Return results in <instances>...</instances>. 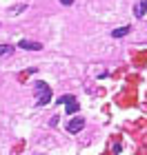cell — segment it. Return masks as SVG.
Segmentation results:
<instances>
[{"instance_id":"10","label":"cell","mask_w":147,"mask_h":155,"mask_svg":"<svg viewBox=\"0 0 147 155\" xmlns=\"http://www.w3.org/2000/svg\"><path fill=\"white\" fill-rule=\"evenodd\" d=\"M74 0H60V5H72Z\"/></svg>"},{"instance_id":"4","label":"cell","mask_w":147,"mask_h":155,"mask_svg":"<svg viewBox=\"0 0 147 155\" xmlns=\"http://www.w3.org/2000/svg\"><path fill=\"white\" fill-rule=\"evenodd\" d=\"M134 16L136 18H143L145 16V0H138V5L134 7Z\"/></svg>"},{"instance_id":"9","label":"cell","mask_w":147,"mask_h":155,"mask_svg":"<svg viewBox=\"0 0 147 155\" xmlns=\"http://www.w3.org/2000/svg\"><path fill=\"white\" fill-rule=\"evenodd\" d=\"M74 100H76L74 95H62L60 100H58V104H69V102H74Z\"/></svg>"},{"instance_id":"5","label":"cell","mask_w":147,"mask_h":155,"mask_svg":"<svg viewBox=\"0 0 147 155\" xmlns=\"http://www.w3.org/2000/svg\"><path fill=\"white\" fill-rule=\"evenodd\" d=\"M129 31H131V27H121V29H114V31H111V36H114V38H123V36H127Z\"/></svg>"},{"instance_id":"8","label":"cell","mask_w":147,"mask_h":155,"mask_svg":"<svg viewBox=\"0 0 147 155\" xmlns=\"http://www.w3.org/2000/svg\"><path fill=\"white\" fill-rule=\"evenodd\" d=\"M67 113H78V104H76V100L67 104Z\"/></svg>"},{"instance_id":"3","label":"cell","mask_w":147,"mask_h":155,"mask_svg":"<svg viewBox=\"0 0 147 155\" xmlns=\"http://www.w3.org/2000/svg\"><path fill=\"white\" fill-rule=\"evenodd\" d=\"M18 47H20V49H29V51H40V49H43L40 42H33V40H20Z\"/></svg>"},{"instance_id":"1","label":"cell","mask_w":147,"mask_h":155,"mask_svg":"<svg viewBox=\"0 0 147 155\" xmlns=\"http://www.w3.org/2000/svg\"><path fill=\"white\" fill-rule=\"evenodd\" d=\"M36 95H38V107H45V104H49V102H51V89H49L47 87V84L45 82H36Z\"/></svg>"},{"instance_id":"6","label":"cell","mask_w":147,"mask_h":155,"mask_svg":"<svg viewBox=\"0 0 147 155\" xmlns=\"http://www.w3.org/2000/svg\"><path fill=\"white\" fill-rule=\"evenodd\" d=\"M11 53H13L11 45H0V58H2V55H11Z\"/></svg>"},{"instance_id":"7","label":"cell","mask_w":147,"mask_h":155,"mask_svg":"<svg viewBox=\"0 0 147 155\" xmlns=\"http://www.w3.org/2000/svg\"><path fill=\"white\" fill-rule=\"evenodd\" d=\"M27 9V5H16L13 9H9V16H18V13H23Z\"/></svg>"},{"instance_id":"2","label":"cell","mask_w":147,"mask_h":155,"mask_svg":"<svg viewBox=\"0 0 147 155\" xmlns=\"http://www.w3.org/2000/svg\"><path fill=\"white\" fill-rule=\"evenodd\" d=\"M82 126H85V120H82V117H74L72 122L67 124V131L76 135V133H80V131H82Z\"/></svg>"}]
</instances>
